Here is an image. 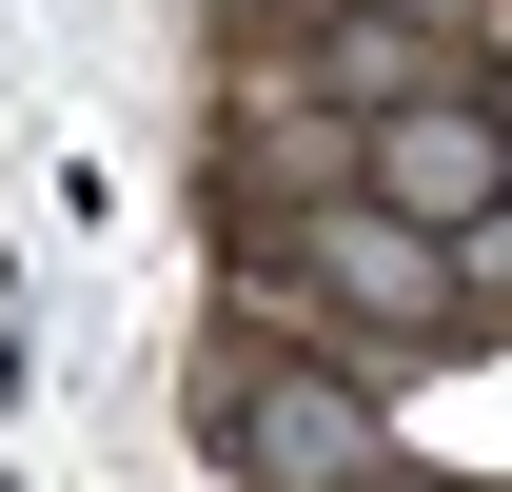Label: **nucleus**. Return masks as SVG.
Returning <instances> with one entry per match:
<instances>
[{"label": "nucleus", "instance_id": "nucleus-1", "mask_svg": "<svg viewBox=\"0 0 512 492\" xmlns=\"http://www.w3.org/2000/svg\"><path fill=\"white\" fill-rule=\"evenodd\" d=\"M473 178H493V138H453V119H434V138H394V197H473Z\"/></svg>", "mask_w": 512, "mask_h": 492}]
</instances>
